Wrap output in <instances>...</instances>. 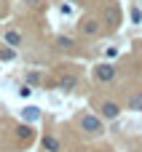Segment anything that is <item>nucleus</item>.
I'll return each instance as SVG.
<instances>
[{
  "label": "nucleus",
  "mask_w": 142,
  "mask_h": 152,
  "mask_svg": "<svg viewBox=\"0 0 142 152\" xmlns=\"http://www.w3.org/2000/svg\"><path fill=\"white\" fill-rule=\"evenodd\" d=\"M30 94H32V88H30V86H24V88H19V96H24V99H27Z\"/></svg>",
  "instance_id": "obj_16"
},
{
  "label": "nucleus",
  "mask_w": 142,
  "mask_h": 152,
  "mask_svg": "<svg viewBox=\"0 0 142 152\" xmlns=\"http://www.w3.org/2000/svg\"><path fill=\"white\" fill-rule=\"evenodd\" d=\"M75 86H78V77H75V75H62V77H59V88H62V91H72Z\"/></svg>",
  "instance_id": "obj_8"
},
{
  "label": "nucleus",
  "mask_w": 142,
  "mask_h": 152,
  "mask_svg": "<svg viewBox=\"0 0 142 152\" xmlns=\"http://www.w3.org/2000/svg\"><path fill=\"white\" fill-rule=\"evenodd\" d=\"M81 32H83V35H97V32H99V21H97V19H86V21L81 24Z\"/></svg>",
  "instance_id": "obj_7"
},
{
  "label": "nucleus",
  "mask_w": 142,
  "mask_h": 152,
  "mask_svg": "<svg viewBox=\"0 0 142 152\" xmlns=\"http://www.w3.org/2000/svg\"><path fill=\"white\" fill-rule=\"evenodd\" d=\"M16 139L30 144V142L35 139V131H32V126H30V123H21V126H16Z\"/></svg>",
  "instance_id": "obj_5"
},
{
  "label": "nucleus",
  "mask_w": 142,
  "mask_h": 152,
  "mask_svg": "<svg viewBox=\"0 0 142 152\" xmlns=\"http://www.w3.org/2000/svg\"><path fill=\"white\" fill-rule=\"evenodd\" d=\"M38 118H40V110H38V107H27V110L21 112V120H24V123H35Z\"/></svg>",
  "instance_id": "obj_9"
},
{
  "label": "nucleus",
  "mask_w": 142,
  "mask_h": 152,
  "mask_svg": "<svg viewBox=\"0 0 142 152\" xmlns=\"http://www.w3.org/2000/svg\"><path fill=\"white\" fill-rule=\"evenodd\" d=\"M81 131L83 134H91V136H99L102 134V120L97 115H83L81 118Z\"/></svg>",
  "instance_id": "obj_1"
},
{
  "label": "nucleus",
  "mask_w": 142,
  "mask_h": 152,
  "mask_svg": "<svg viewBox=\"0 0 142 152\" xmlns=\"http://www.w3.org/2000/svg\"><path fill=\"white\" fill-rule=\"evenodd\" d=\"M3 43H5L8 48L21 45V32H19V29H5V32H3Z\"/></svg>",
  "instance_id": "obj_4"
},
{
  "label": "nucleus",
  "mask_w": 142,
  "mask_h": 152,
  "mask_svg": "<svg viewBox=\"0 0 142 152\" xmlns=\"http://www.w3.org/2000/svg\"><path fill=\"white\" fill-rule=\"evenodd\" d=\"M105 21H107V27H115L118 24V11L115 8H107L105 11Z\"/></svg>",
  "instance_id": "obj_11"
},
{
  "label": "nucleus",
  "mask_w": 142,
  "mask_h": 152,
  "mask_svg": "<svg viewBox=\"0 0 142 152\" xmlns=\"http://www.w3.org/2000/svg\"><path fill=\"white\" fill-rule=\"evenodd\" d=\"M35 83H40V72H30L27 75V86H35Z\"/></svg>",
  "instance_id": "obj_14"
},
{
  "label": "nucleus",
  "mask_w": 142,
  "mask_h": 152,
  "mask_svg": "<svg viewBox=\"0 0 142 152\" xmlns=\"http://www.w3.org/2000/svg\"><path fill=\"white\" fill-rule=\"evenodd\" d=\"M59 147H62V144H59V139H56L54 134H46V136H43V150L46 152H59Z\"/></svg>",
  "instance_id": "obj_6"
},
{
  "label": "nucleus",
  "mask_w": 142,
  "mask_h": 152,
  "mask_svg": "<svg viewBox=\"0 0 142 152\" xmlns=\"http://www.w3.org/2000/svg\"><path fill=\"white\" fill-rule=\"evenodd\" d=\"M94 77H97L99 83H113V80H115V67H113L110 61H102V64L94 67Z\"/></svg>",
  "instance_id": "obj_2"
},
{
  "label": "nucleus",
  "mask_w": 142,
  "mask_h": 152,
  "mask_svg": "<svg viewBox=\"0 0 142 152\" xmlns=\"http://www.w3.org/2000/svg\"><path fill=\"white\" fill-rule=\"evenodd\" d=\"M132 21H134V24L142 21V11H140V8H132Z\"/></svg>",
  "instance_id": "obj_15"
},
{
  "label": "nucleus",
  "mask_w": 142,
  "mask_h": 152,
  "mask_svg": "<svg viewBox=\"0 0 142 152\" xmlns=\"http://www.w3.org/2000/svg\"><path fill=\"white\" fill-rule=\"evenodd\" d=\"M129 110L142 112V94H132V96H129Z\"/></svg>",
  "instance_id": "obj_10"
},
{
  "label": "nucleus",
  "mask_w": 142,
  "mask_h": 152,
  "mask_svg": "<svg viewBox=\"0 0 142 152\" xmlns=\"http://www.w3.org/2000/svg\"><path fill=\"white\" fill-rule=\"evenodd\" d=\"M13 56H16V51H13V48H5V45L0 48V61H11Z\"/></svg>",
  "instance_id": "obj_13"
},
{
  "label": "nucleus",
  "mask_w": 142,
  "mask_h": 152,
  "mask_svg": "<svg viewBox=\"0 0 142 152\" xmlns=\"http://www.w3.org/2000/svg\"><path fill=\"white\" fill-rule=\"evenodd\" d=\"M56 45H59L62 51H70L75 43H72V37H67V35H59V37H56Z\"/></svg>",
  "instance_id": "obj_12"
},
{
  "label": "nucleus",
  "mask_w": 142,
  "mask_h": 152,
  "mask_svg": "<svg viewBox=\"0 0 142 152\" xmlns=\"http://www.w3.org/2000/svg\"><path fill=\"white\" fill-rule=\"evenodd\" d=\"M99 115H102L105 120H115V118L121 115V107H118L115 102H102V107H99Z\"/></svg>",
  "instance_id": "obj_3"
}]
</instances>
